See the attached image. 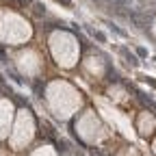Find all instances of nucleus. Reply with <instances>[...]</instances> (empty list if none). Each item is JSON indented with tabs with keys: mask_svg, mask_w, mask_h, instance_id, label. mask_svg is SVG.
I'll return each instance as SVG.
<instances>
[{
	"mask_svg": "<svg viewBox=\"0 0 156 156\" xmlns=\"http://www.w3.org/2000/svg\"><path fill=\"white\" fill-rule=\"evenodd\" d=\"M54 2H59V4H63L65 9H72L74 7V2H72V0H54Z\"/></svg>",
	"mask_w": 156,
	"mask_h": 156,
	"instance_id": "4",
	"label": "nucleus"
},
{
	"mask_svg": "<svg viewBox=\"0 0 156 156\" xmlns=\"http://www.w3.org/2000/svg\"><path fill=\"white\" fill-rule=\"evenodd\" d=\"M137 54H139L141 59H145V57H148V50H145V48H137Z\"/></svg>",
	"mask_w": 156,
	"mask_h": 156,
	"instance_id": "6",
	"label": "nucleus"
},
{
	"mask_svg": "<svg viewBox=\"0 0 156 156\" xmlns=\"http://www.w3.org/2000/svg\"><path fill=\"white\" fill-rule=\"evenodd\" d=\"M143 80L148 82L150 87H154V89H156V80H154V78H150V76H143Z\"/></svg>",
	"mask_w": 156,
	"mask_h": 156,
	"instance_id": "5",
	"label": "nucleus"
},
{
	"mask_svg": "<svg viewBox=\"0 0 156 156\" xmlns=\"http://www.w3.org/2000/svg\"><path fill=\"white\" fill-rule=\"evenodd\" d=\"M87 31H89V35H91V37H93L96 41H100V43H106V35H104L102 31H93V28H89V26H87Z\"/></svg>",
	"mask_w": 156,
	"mask_h": 156,
	"instance_id": "2",
	"label": "nucleus"
},
{
	"mask_svg": "<svg viewBox=\"0 0 156 156\" xmlns=\"http://www.w3.org/2000/svg\"><path fill=\"white\" fill-rule=\"evenodd\" d=\"M119 52L124 54V59H126L128 63H130L132 67H137V65H139V61L134 59V54H130V50H128V48H124V46H122V48H119Z\"/></svg>",
	"mask_w": 156,
	"mask_h": 156,
	"instance_id": "1",
	"label": "nucleus"
},
{
	"mask_svg": "<svg viewBox=\"0 0 156 156\" xmlns=\"http://www.w3.org/2000/svg\"><path fill=\"white\" fill-rule=\"evenodd\" d=\"M113 2H115V4H119V7H126L128 2H130V0H113Z\"/></svg>",
	"mask_w": 156,
	"mask_h": 156,
	"instance_id": "7",
	"label": "nucleus"
},
{
	"mask_svg": "<svg viewBox=\"0 0 156 156\" xmlns=\"http://www.w3.org/2000/svg\"><path fill=\"white\" fill-rule=\"evenodd\" d=\"M106 26H108V28H111L113 33H117L119 37H126V31H122V28H119V26H115L113 22H106Z\"/></svg>",
	"mask_w": 156,
	"mask_h": 156,
	"instance_id": "3",
	"label": "nucleus"
},
{
	"mask_svg": "<svg viewBox=\"0 0 156 156\" xmlns=\"http://www.w3.org/2000/svg\"><path fill=\"white\" fill-rule=\"evenodd\" d=\"M91 156H106V154L100 152V150H91Z\"/></svg>",
	"mask_w": 156,
	"mask_h": 156,
	"instance_id": "8",
	"label": "nucleus"
}]
</instances>
